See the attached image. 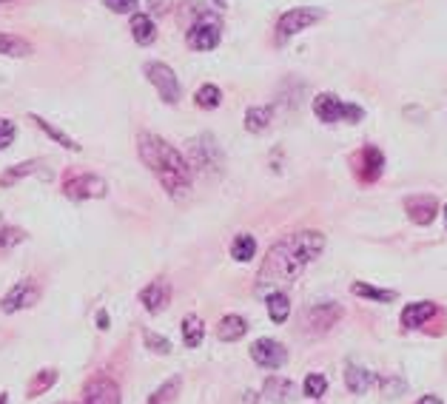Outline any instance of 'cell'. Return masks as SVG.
<instances>
[{"label": "cell", "mask_w": 447, "mask_h": 404, "mask_svg": "<svg viewBox=\"0 0 447 404\" xmlns=\"http://www.w3.org/2000/svg\"><path fill=\"white\" fill-rule=\"evenodd\" d=\"M416 404H441V398H436V396H425V398H419Z\"/></svg>", "instance_id": "38"}, {"label": "cell", "mask_w": 447, "mask_h": 404, "mask_svg": "<svg viewBox=\"0 0 447 404\" xmlns=\"http://www.w3.org/2000/svg\"><path fill=\"white\" fill-rule=\"evenodd\" d=\"M191 163H194L197 168H202V171L220 168L222 154H220V148H217V143H214L211 134H202V137H197V140L191 143Z\"/></svg>", "instance_id": "10"}, {"label": "cell", "mask_w": 447, "mask_h": 404, "mask_svg": "<svg viewBox=\"0 0 447 404\" xmlns=\"http://www.w3.org/2000/svg\"><path fill=\"white\" fill-rule=\"evenodd\" d=\"M205 336V325L200 316H186L183 322V339H186V345L188 348H200V341Z\"/></svg>", "instance_id": "25"}, {"label": "cell", "mask_w": 447, "mask_h": 404, "mask_svg": "<svg viewBox=\"0 0 447 404\" xmlns=\"http://www.w3.org/2000/svg\"><path fill=\"white\" fill-rule=\"evenodd\" d=\"M436 314V305L433 302H413L402 310V325L405 328H419L428 325V319Z\"/></svg>", "instance_id": "15"}, {"label": "cell", "mask_w": 447, "mask_h": 404, "mask_svg": "<svg viewBox=\"0 0 447 404\" xmlns=\"http://www.w3.org/2000/svg\"><path fill=\"white\" fill-rule=\"evenodd\" d=\"M15 140V122L12 120H0V151L9 148Z\"/></svg>", "instance_id": "35"}, {"label": "cell", "mask_w": 447, "mask_h": 404, "mask_svg": "<svg viewBox=\"0 0 447 404\" xmlns=\"http://www.w3.org/2000/svg\"><path fill=\"white\" fill-rule=\"evenodd\" d=\"M220 43V20L214 15L202 12L200 20L188 29V46L194 51H211Z\"/></svg>", "instance_id": "4"}, {"label": "cell", "mask_w": 447, "mask_h": 404, "mask_svg": "<svg viewBox=\"0 0 447 404\" xmlns=\"http://www.w3.org/2000/svg\"><path fill=\"white\" fill-rule=\"evenodd\" d=\"M97 328H100V330L108 328V314H106V310H100V314H97Z\"/></svg>", "instance_id": "37"}, {"label": "cell", "mask_w": 447, "mask_h": 404, "mask_svg": "<svg viewBox=\"0 0 447 404\" xmlns=\"http://www.w3.org/2000/svg\"><path fill=\"white\" fill-rule=\"evenodd\" d=\"M325 390H327V382H325V376H319V373H311V376L305 379L302 396H308V398H319V396H322Z\"/></svg>", "instance_id": "34"}, {"label": "cell", "mask_w": 447, "mask_h": 404, "mask_svg": "<svg viewBox=\"0 0 447 404\" xmlns=\"http://www.w3.org/2000/svg\"><path fill=\"white\" fill-rule=\"evenodd\" d=\"M131 35H134V40H137L140 46L154 43L157 29H154L152 17H148V15H134V17H131Z\"/></svg>", "instance_id": "18"}, {"label": "cell", "mask_w": 447, "mask_h": 404, "mask_svg": "<svg viewBox=\"0 0 447 404\" xmlns=\"http://www.w3.org/2000/svg\"><path fill=\"white\" fill-rule=\"evenodd\" d=\"M106 6L111 12H117V15H129V12H134L137 0H106Z\"/></svg>", "instance_id": "36"}, {"label": "cell", "mask_w": 447, "mask_h": 404, "mask_svg": "<svg viewBox=\"0 0 447 404\" xmlns=\"http://www.w3.org/2000/svg\"><path fill=\"white\" fill-rule=\"evenodd\" d=\"M350 291H353L356 296H365V299H373V302H393V299H396L393 291H379V288H371V285H365V282H353Z\"/></svg>", "instance_id": "28"}, {"label": "cell", "mask_w": 447, "mask_h": 404, "mask_svg": "<svg viewBox=\"0 0 447 404\" xmlns=\"http://www.w3.org/2000/svg\"><path fill=\"white\" fill-rule=\"evenodd\" d=\"M339 316H342V307L336 302H319V305L305 310L302 325H305L308 333H325L339 322Z\"/></svg>", "instance_id": "6"}, {"label": "cell", "mask_w": 447, "mask_h": 404, "mask_svg": "<svg viewBox=\"0 0 447 404\" xmlns=\"http://www.w3.org/2000/svg\"><path fill=\"white\" fill-rule=\"evenodd\" d=\"M168 299H171V285L165 282V279H154V282L148 288H143V293H140V302L148 314H163V310L168 307Z\"/></svg>", "instance_id": "12"}, {"label": "cell", "mask_w": 447, "mask_h": 404, "mask_svg": "<svg viewBox=\"0 0 447 404\" xmlns=\"http://www.w3.org/2000/svg\"><path fill=\"white\" fill-rule=\"evenodd\" d=\"M296 396V387H293V382H288V379H268L265 382V398L268 401H277V404H288V401H293Z\"/></svg>", "instance_id": "16"}, {"label": "cell", "mask_w": 447, "mask_h": 404, "mask_svg": "<svg viewBox=\"0 0 447 404\" xmlns=\"http://www.w3.org/2000/svg\"><path fill=\"white\" fill-rule=\"evenodd\" d=\"M0 404H9V396H6V393H0Z\"/></svg>", "instance_id": "39"}, {"label": "cell", "mask_w": 447, "mask_h": 404, "mask_svg": "<svg viewBox=\"0 0 447 404\" xmlns=\"http://www.w3.org/2000/svg\"><path fill=\"white\" fill-rule=\"evenodd\" d=\"M0 3H9V0H0Z\"/></svg>", "instance_id": "40"}, {"label": "cell", "mask_w": 447, "mask_h": 404, "mask_svg": "<svg viewBox=\"0 0 447 404\" xmlns=\"http://www.w3.org/2000/svg\"><path fill=\"white\" fill-rule=\"evenodd\" d=\"M32 174H43V177H46V171H43V163H40V160H35V163H20V165L9 168L3 177H0V182H3V185H12V182H17L20 177H32Z\"/></svg>", "instance_id": "23"}, {"label": "cell", "mask_w": 447, "mask_h": 404, "mask_svg": "<svg viewBox=\"0 0 447 404\" xmlns=\"http://www.w3.org/2000/svg\"><path fill=\"white\" fill-rule=\"evenodd\" d=\"M137 151H140L143 163L148 165V171H152L160 179L163 188L168 191V197L183 200L188 194V188H191V168H188L186 157L174 145H168L157 134H140Z\"/></svg>", "instance_id": "2"}, {"label": "cell", "mask_w": 447, "mask_h": 404, "mask_svg": "<svg viewBox=\"0 0 447 404\" xmlns=\"http://www.w3.org/2000/svg\"><path fill=\"white\" fill-rule=\"evenodd\" d=\"M177 390H180V376H174V379H168L154 396H152V401L148 404H171L174 401V396H177Z\"/></svg>", "instance_id": "31"}, {"label": "cell", "mask_w": 447, "mask_h": 404, "mask_svg": "<svg viewBox=\"0 0 447 404\" xmlns=\"http://www.w3.org/2000/svg\"><path fill=\"white\" fill-rule=\"evenodd\" d=\"M40 296V288L32 282V279H20V282L3 296V302H0V307L6 310V314H17V310L29 307V305H35Z\"/></svg>", "instance_id": "11"}, {"label": "cell", "mask_w": 447, "mask_h": 404, "mask_svg": "<svg viewBox=\"0 0 447 404\" xmlns=\"http://www.w3.org/2000/svg\"><path fill=\"white\" fill-rule=\"evenodd\" d=\"M314 111L322 122H336V120H348V122H359L365 117V111L353 103H342L334 95H319L314 100Z\"/></svg>", "instance_id": "3"}, {"label": "cell", "mask_w": 447, "mask_h": 404, "mask_svg": "<svg viewBox=\"0 0 447 404\" xmlns=\"http://www.w3.org/2000/svg\"><path fill=\"white\" fill-rule=\"evenodd\" d=\"M254 254H257V239H254L251 234H240V236L234 239L231 257H234L236 262H248V259H254Z\"/></svg>", "instance_id": "22"}, {"label": "cell", "mask_w": 447, "mask_h": 404, "mask_svg": "<svg viewBox=\"0 0 447 404\" xmlns=\"http://www.w3.org/2000/svg\"><path fill=\"white\" fill-rule=\"evenodd\" d=\"M268 314H271L274 325H282V322L288 319V314H291L288 296H285V293H271V296H268Z\"/></svg>", "instance_id": "24"}, {"label": "cell", "mask_w": 447, "mask_h": 404, "mask_svg": "<svg viewBox=\"0 0 447 404\" xmlns=\"http://www.w3.org/2000/svg\"><path fill=\"white\" fill-rule=\"evenodd\" d=\"M26 239L23 228H0V251H9V248L20 245Z\"/></svg>", "instance_id": "33"}, {"label": "cell", "mask_w": 447, "mask_h": 404, "mask_svg": "<svg viewBox=\"0 0 447 404\" xmlns=\"http://www.w3.org/2000/svg\"><path fill=\"white\" fill-rule=\"evenodd\" d=\"M245 333H248V325H245L243 316H225L220 322V328H217V336L222 341H236V339H243Z\"/></svg>", "instance_id": "19"}, {"label": "cell", "mask_w": 447, "mask_h": 404, "mask_svg": "<svg viewBox=\"0 0 447 404\" xmlns=\"http://www.w3.org/2000/svg\"><path fill=\"white\" fill-rule=\"evenodd\" d=\"M145 77H148V83H154V88L160 91V97L165 100V103H177L180 100V83H177V74L165 66V63H145Z\"/></svg>", "instance_id": "5"}, {"label": "cell", "mask_w": 447, "mask_h": 404, "mask_svg": "<svg viewBox=\"0 0 447 404\" xmlns=\"http://www.w3.org/2000/svg\"><path fill=\"white\" fill-rule=\"evenodd\" d=\"M322 248H325V236L319 231H300V234L277 242L259 270V288L293 282V279L302 273V268L322 254Z\"/></svg>", "instance_id": "1"}, {"label": "cell", "mask_w": 447, "mask_h": 404, "mask_svg": "<svg viewBox=\"0 0 447 404\" xmlns=\"http://www.w3.org/2000/svg\"><path fill=\"white\" fill-rule=\"evenodd\" d=\"M32 120H35V122H38V126H40V129H43V131H46V134H49V137H51V140H57V143H60V145H63V148H74V151H77V148H80V145H77V143H74V140H72V137H69V134H63V131H60V129H54V126H51V122H46V120H43V117H38V114H35V117H32Z\"/></svg>", "instance_id": "30"}, {"label": "cell", "mask_w": 447, "mask_h": 404, "mask_svg": "<svg viewBox=\"0 0 447 404\" xmlns=\"http://www.w3.org/2000/svg\"><path fill=\"white\" fill-rule=\"evenodd\" d=\"M54 382H57V370H40L38 376L29 382V396H40V393H46Z\"/></svg>", "instance_id": "29"}, {"label": "cell", "mask_w": 447, "mask_h": 404, "mask_svg": "<svg viewBox=\"0 0 447 404\" xmlns=\"http://www.w3.org/2000/svg\"><path fill=\"white\" fill-rule=\"evenodd\" d=\"M271 117H274V111L268 108V106L248 108V114H245V129H248L251 134H259V131H265L268 126H271Z\"/></svg>", "instance_id": "20"}, {"label": "cell", "mask_w": 447, "mask_h": 404, "mask_svg": "<svg viewBox=\"0 0 447 404\" xmlns=\"http://www.w3.org/2000/svg\"><path fill=\"white\" fill-rule=\"evenodd\" d=\"M251 359L259 364V367H268V370H277L288 362V350L274 339H257L251 345Z\"/></svg>", "instance_id": "8"}, {"label": "cell", "mask_w": 447, "mask_h": 404, "mask_svg": "<svg viewBox=\"0 0 447 404\" xmlns=\"http://www.w3.org/2000/svg\"><path fill=\"white\" fill-rule=\"evenodd\" d=\"M143 339H145L148 350H154V353H160V356H168V353H171V341H168V339H163V336H157V333H152V330H143Z\"/></svg>", "instance_id": "32"}, {"label": "cell", "mask_w": 447, "mask_h": 404, "mask_svg": "<svg viewBox=\"0 0 447 404\" xmlns=\"http://www.w3.org/2000/svg\"><path fill=\"white\" fill-rule=\"evenodd\" d=\"M444 216H447V208H444Z\"/></svg>", "instance_id": "41"}, {"label": "cell", "mask_w": 447, "mask_h": 404, "mask_svg": "<svg viewBox=\"0 0 447 404\" xmlns=\"http://www.w3.org/2000/svg\"><path fill=\"white\" fill-rule=\"evenodd\" d=\"M32 51V46H29L26 40L15 38V35H3L0 32V54H15V57H23Z\"/></svg>", "instance_id": "27"}, {"label": "cell", "mask_w": 447, "mask_h": 404, "mask_svg": "<svg viewBox=\"0 0 447 404\" xmlns=\"http://www.w3.org/2000/svg\"><path fill=\"white\" fill-rule=\"evenodd\" d=\"M194 103H197L200 108H217V106L222 103V91H220L217 86L208 83V86H202L197 95H194Z\"/></svg>", "instance_id": "26"}, {"label": "cell", "mask_w": 447, "mask_h": 404, "mask_svg": "<svg viewBox=\"0 0 447 404\" xmlns=\"http://www.w3.org/2000/svg\"><path fill=\"white\" fill-rule=\"evenodd\" d=\"M83 404H120V387L111 379H95L86 385V401Z\"/></svg>", "instance_id": "13"}, {"label": "cell", "mask_w": 447, "mask_h": 404, "mask_svg": "<svg viewBox=\"0 0 447 404\" xmlns=\"http://www.w3.org/2000/svg\"><path fill=\"white\" fill-rule=\"evenodd\" d=\"M63 191H66L69 200H100V197L108 194V185L97 174H83V177L69 179Z\"/></svg>", "instance_id": "7"}, {"label": "cell", "mask_w": 447, "mask_h": 404, "mask_svg": "<svg viewBox=\"0 0 447 404\" xmlns=\"http://www.w3.org/2000/svg\"><path fill=\"white\" fill-rule=\"evenodd\" d=\"M405 211H407V216H410V220H413L416 225H430V223L436 220L439 205H436V200H433V197L419 194V197H410V200L405 202Z\"/></svg>", "instance_id": "14"}, {"label": "cell", "mask_w": 447, "mask_h": 404, "mask_svg": "<svg viewBox=\"0 0 447 404\" xmlns=\"http://www.w3.org/2000/svg\"><path fill=\"white\" fill-rule=\"evenodd\" d=\"M345 382H348V390H350V393H365V390L373 385V373L365 370V367L348 364V370H345Z\"/></svg>", "instance_id": "17"}, {"label": "cell", "mask_w": 447, "mask_h": 404, "mask_svg": "<svg viewBox=\"0 0 447 404\" xmlns=\"http://www.w3.org/2000/svg\"><path fill=\"white\" fill-rule=\"evenodd\" d=\"M362 163H365L362 177H365L368 182H373V179L382 174V168H384V157H382V151H379V148H373V145H368V148L362 151Z\"/></svg>", "instance_id": "21"}, {"label": "cell", "mask_w": 447, "mask_h": 404, "mask_svg": "<svg viewBox=\"0 0 447 404\" xmlns=\"http://www.w3.org/2000/svg\"><path fill=\"white\" fill-rule=\"evenodd\" d=\"M322 17V12L319 9H311V6H300V9H291V12H285L282 17H279V38H291V35H300L302 29H308V26H314L316 20Z\"/></svg>", "instance_id": "9"}]
</instances>
